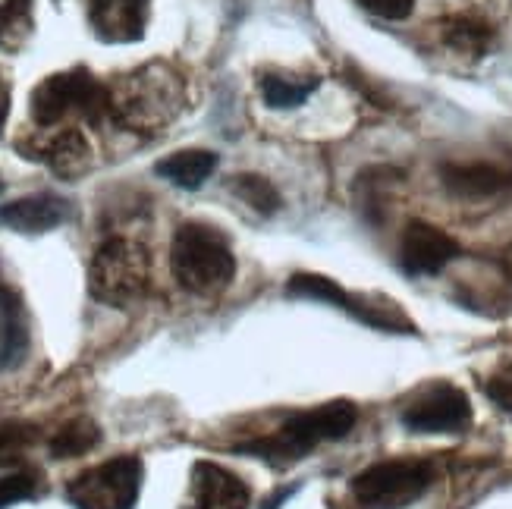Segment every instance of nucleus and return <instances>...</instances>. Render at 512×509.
I'll use <instances>...</instances> for the list:
<instances>
[{
  "label": "nucleus",
  "mask_w": 512,
  "mask_h": 509,
  "mask_svg": "<svg viewBox=\"0 0 512 509\" xmlns=\"http://www.w3.org/2000/svg\"><path fill=\"white\" fill-rule=\"evenodd\" d=\"M104 92V123H114L123 132H136V136H154L186 110V79L164 60L117 76L110 85H104Z\"/></svg>",
  "instance_id": "f257e3e1"
},
{
  "label": "nucleus",
  "mask_w": 512,
  "mask_h": 509,
  "mask_svg": "<svg viewBox=\"0 0 512 509\" xmlns=\"http://www.w3.org/2000/svg\"><path fill=\"white\" fill-rule=\"evenodd\" d=\"M355 422H359L355 403L333 400V403L289 415L277 431L264 434L258 440H249V444H239V453L258 456L261 462H267V466H274V469H286V466H293V462L305 459L315 447L330 444V440H343L355 428Z\"/></svg>",
  "instance_id": "f03ea898"
},
{
  "label": "nucleus",
  "mask_w": 512,
  "mask_h": 509,
  "mask_svg": "<svg viewBox=\"0 0 512 509\" xmlns=\"http://www.w3.org/2000/svg\"><path fill=\"white\" fill-rule=\"evenodd\" d=\"M170 271L183 290L195 296H214L230 286L236 258L224 233L208 224H183L170 246Z\"/></svg>",
  "instance_id": "7ed1b4c3"
},
{
  "label": "nucleus",
  "mask_w": 512,
  "mask_h": 509,
  "mask_svg": "<svg viewBox=\"0 0 512 509\" xmlns=\"http://www.w3.org/2000/svg\"><path fill=\"white\" fill-rule=\"evenodd\" d=\"M29 114L41 129H51L73 114L101 126L107 114V92L92 73L76 66V70L54 73L35 85L29 98Z\"/></svg>",
  "instance_id": "20e7f679"
},
{
  "label": "nucleus",
  "mask_w": 512,
  "mask_h": 509,
  "mask_svg": "<svg viewBox=\"0 0 512 509\" xmlns=\"http://www.w3.org/2000/svg\"><path fill=\"white\" fill-rule=\"evenodd\" d=\"M434 481L437 466L431 459H384L352 478V497L362 509H409Z\"/></svg>",
  "instance_id": "39448f33"
},
{
  "label": "nucleus",
  "mask_w": 512,
  "mask_h": 509,
  "mask_svg": "<svg viewBox=\"0 0 512 509\" xmlns=\"http://www.w3.org/2000/svg\"><path fill=\"white\" fill-rule=\"evenodd\" d=\"M148 252L132 239H107L88 264V293L98 302L129 308L145 296Z\"/></svg>",
  "instance_id": "423d86ee"
},
{
  "label": "nucleus",
  "mask_w": 512,
  "mask_h": 509,
  "mask_svg": "<svg viewBox=\"0 0 512 509\" xmlns=\"http://www.w3.org/2000/svg\"><path fill=\"white\" fill-rule=\"evenodd\" d=\"M286 296L293 299H315L327 302L340 312L352 315L355 321H362L374 330H384V334H418L412 318L399 308V302L377 296V293H346L340 283H333L330 277L321 274H296L286 283Z\"/></svg>",
  "instance_id": "0eeeda50"
},
{
  "label": "nucleus",
  "mask_w": 512,
  "mask_h": 509,
  "mask_svg": "<svg viewBox=\"0 0 512 509\" xmlns=\"http://www.w3.org/2000/svg\"><path fill=\"white\" fill-rule=\"evenodd\" d=\"M142 475L145 469L139 456L107 459L66 484V500L76 509H136Z\"/></svg>",
  "instance_id": "6e6552de"
},
{
  "label": "nucleus",
  "mask_w": 512,
  "mask_h": 509,
  "mask_svg": "<svg viewBox=\"0 0 512 509\" xmlns=\"http://www.w3.org/2000/svg\"><path fill=\"white\" fill-rule=\"evenodd\" d=\"M399 422L415 434H462L472 425V400L462 387L434 381L409 396Z\"/></svg>",
  "instance_id": "1a4fd4ad"
},
{
  "label": "nucleus",
  "mask_w": 512,
  "mask_h": 509,
  "mask_svg": "<svg viewBox=\"0 0 512 509\" xmlns=\"http://www.w3.org/2000/svg\"><path fill=\"white\" fill-rule=\"evenodd\" d=\"M462 255L459 242L425 220H412L399 239V268L409 277H434Z\"/></svg>",
  "instance_id": "9d476101"
},
{
  "label": "nucleus",
  "mask_w": 512,
  "mask_h": 509,
  "mask_svg": "<svg viewBox=\"0 0 512 509\" xmlns=\"http://www.w3.org/2000/svg\"><path fill=\"white\" fill-rule=\"evenodd\" d=\"M440 180L456 198H494L512 189V154L503 158H469L440 164Z\"/></svg>",
  "instance_id": "9b49d317"
},
{
  "label": "nucleus",
  "mask_w": 512,
  "mask_h": 509,
  "mask_svg": "<svg viewBox=\"0 0 512 509\" xmlns=\"http://www.w3.org/2000/svg\"><path fill=\"white\" fill-rule=\"evenodd\" d=\"M249 484L217 462H195L189 475L186 509H249Z\"/></svg>",
  "instance_id": "f8f14e48"
},
{
  "label": "nucleus",
  "mask_w": 512,
  "mask_h": 509,
  "mask_svg": "<svg viewBox=\"0 0 512 509\" xmlns=\"http://www.w3.org/2000/svg\"><path fill=\"white\" fill-rule=\"evenodd\" d=\"M151 0H88V22L104 44H136L145 38Z\"/></svg>",
  "instance_id": "ddd939ff"
},
{
  "label": "nucleus",
  "mask_w": 512,
  "mask_h": 509,
  "mask_svg": "<svg viewBox=\"0 0 512 509\" xmlns=\"http://www.w3.org/2000/svg\"><path fill=\"white\" fill-rule=\"evenodd\" d=\"M73 214L70 202L60 195L51 192H38V195H26V198H16L10 205H0V224L16 230V233H48L57 230L60 224H66Z\"/></svg>",
  "instance_id": "4468645a"
},
{
  "label": "nucleus",
  "mask_w": 512,
  "mask_h": 509,
  "mask_svg": "<svg viewBox=\"0 0 512 509\" xmlns=\"http://www.w3.org/2000/svg\"><path fill=\"white\" fill-rule=\"evenodd\" d=\"M29 158L44 161L57 176H63V180H76V176L92 170V145H88L82 129L66 126L44 139Z\"/></svg>",
  "instance_id": "2eb2a0df"
},
{
  "label": "nucleus",
  "mask_w": 512,
  "mask_h": 509,
  "mask_svg": "<svg viewBox=\"0 0 512 509\" xmlns=\"http://www.w3.org/2000/svg\"><path fill=\"white\" fill-rule=\"evenodd\" d=\"M29 356V318L26 305L10 290L0 286V371H13Z\"/></svg>",
  "instance_id": "dca6fc26"
},
{
  "label": "nucleus",
  "mask_w": 512,
  "mask_h": 509,
  "mask_svg": "<svg viewBox=\"0 0 512 509\" xmlns=\"http://www.w3.org/2000/svg\"><path fill=\"white\" fill-rule=\"evenodd\" d=\"M214 170H217V154L205 148L173 151L164 161L154 164V173L176 189H202L205 180H211Z\"/></svg>",
  "instance_id": "f3484780"
},
{
  "label": "nucleus",
  "mask_w": 512,
  "mask_h": 509,
  "mask_svg": "<svg viewBox=\"0 0 512 509\" xmlns=\"http://www.w3.org/2000/svg\"><path fill=\"white\" fill-rule=\"evenodd\" d=\"M443 44L462 57H484L494 44V26L478 16H453L440 26Z\"/></svg>",
  "instance_id": "a211bd4d"
},
{
  "label": "nucleus",
  "mask_w": 512,
  "mask_h": 509,
  "mask_svg": "<svg viewBox=\"0 0 512 509\" xmlns=\"http://www.w3.org/2000/svg\"><path fill=\"white\" fill-rule=\"evenodd\" d=\"M261 98L267 107H277V110H286V107H299L305 104L311 95L318 92L321 79L315 76H289V73H264L261 76Z\"/></svg>",
  "instance_id": "6ab92c4d"
},
{
  "label": "nucleus",
  "mask_w": 512,
  "mask_h": 509,
  "mask_svg": "<svg viewBox=\"0 0 512 509\" xmlns=\"http://www.w3.org/2000/svg\"><path fill=\"white\" fill-rule=\"evenodd\" d=\"M35 32L32 0H0V51L16 54Z\"/></svg>",
  "instance_id": "aec40b11"
},
{
  "label": "nucleus",
  "mask_w": 512,
  "mask_h": 509,
  "mask_svg": "<svg viewBox=\"0 0 512 509\" xmlns=\"http://www.w3.org/2000/svg\"><path fill=\"white\" fill-rule=\"evenodd\" d=\"M101 440V431L92 418H73V422H66L54 437H51V456L54 459H76V456H85L95 444Z\"/></svg>",
  "instance_id": "412c9836"
},
{
  "label": "nucleus",
  "mask_w": 512,
  "mask_h": 509,
  "mask_svg": "<svg viewBox=\"0 0 512 509\" xmlns=\"http://www.w3.org/2000/svg\"><path fill=\"white\" fill-rule=\"evenodd\" d=\"M230 189H233L246 205H252L258 214H277L280 205H283L280 192H277L271 183H267L264 176H258V173H239V176H233Z\"/></svg>",
  "instance_id": "4be33fe9"
},
{
  "label": "nucleus",
  "mask_w": 512,
  "mask_h": 509,
  "mask_svg": "<svg viewBox=\"0 0 512 509\" xmlns=\"http://www.w3.org/2000/svg\"><path fill=\"white\" fill-rule=\"evenodd\" d=\"M35 494H38V472H32V469H22V472L0 478V509L16 506L22 500H32Z\"/></svg>",
  "instance_id": "5701e85b"
},
{
  "label": "nucleus",
  "mask_w": 512,
  "mask_h": 509,
  "mask_svg": "<svg viewBox=\"0 0 512 509\" xmlns=\"http://www.w3.org/2000/svg\"><path fill=\"white\" fill-rule=\"evenodd\" d=\"M35 440V428L29 425H0V466H13L22 459Z\"/></svg>",
  "instance_id": "b1692460"
},
{
  "label": "nucleus",
  "mask_w": 512,
  "mask_h": 509,
  "mask_svg": "<svg viewBox=\"0 0 512 509\" xmlns=\"http://www.w3.org/2000/svg\"><path fill=\"white\" fill-rule=\"evenodd\" d=\"M484 393L497 409L512 415V356H506L491 374L484 378Z\"/></svg>",
  "instance_id": "393cba45"
},
{
  "label": "nucleus",
  "mask_w": 512,
  "mask_h": 509,
  "mask_svg": "<svg viewBox=\"0 0 512 509\" xmlns=\"http://www.w3.org/2000/svg\"><path fill=\"white\" fill-rule=\"evenodd\" d=\"M359 4L368 13L381 16V19H390V22H403L415 10V0H359Z\"/></svg>",
  "instance_id": "a878e982"
},
{
  "label": "nucleus",
  "mask_w": 512,
  "mask_h": 509,
  "mask_svg": "<svg viewBox=\"0 0 512 509\" xmlns=\"http://www.w3.org/2000/svg\"><path fill=\"white\" fill-rule=\"evenodd\" d=\"M7 114H10V85H7L4 73H0V126L7 123Z\"/></svg>",
  "instance_id": "bb28decb"
},
{
  "label": "nucleus",
  "mask_w": 512,
  "mask_h": 509,
  "mask_svg": "<svg viewBox=\"0 0 512 509\" xmlns=\"http://www.w3.org/2000/svg\"><path fill=\"white\" fill-rule=\"evenodd\" d=\"M497 264H500V271L506 274V280H512V242H509V246H506V249L500 252Z\"/></svg>",
  "instance_id": "cd10ccee"
},
{
  "label": "nucleus",
  "mask_w": 512,
  "mask_h": 509,
  "mask_svg": "<svg viewBox=\"0 0 512 509\" xmlns=\"http://www.w3.org/2000/svg\"><path fill=\"white\" fill-rule=\"evenodd\" d=\"M293 491H296V488H286V491H280V494H277L271 503H264V509H280V506H283V500H286L289 494H293Z\"/></svg>",
  "instance_id": "c85d7f7f"
},
{
  "label": "nucleus",
  "mask_w": 512,
  "mask_h": 509,
  "mask_svg": "<svg viewBox=\"0 0 512 509\" xmlns=\"http://www.w3.org/2000/svg\"><path fill=\"white\" fill-rule=\"evenodd\" d=\"M0 192H4V183H0Z\"/></svg>",
  "instance_id": "c756f323"
}]
</instances>
